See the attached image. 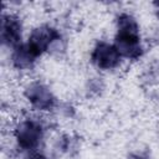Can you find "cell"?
I'll return each mask as SVG.
<instances>
[{
    "label": "cell",
    "mask_w": 159,
    "mask_h": 159,
    "mask_svg": "<svg viewBox=\"0 0 159 159\" xmlns=\"http://www.w3.org/2000/svg\"><path fill=\"white\" fill-rule=\"evenodd\" d=\"M114 46L117 47L120 56L132 60H135L142 55L138 25L135 20L128 14H122L118 17V34Z\"/></svg>",
    "instance_id": "cell-1"
},
{
    "label": "cell",
    "mask_w": 159,
    "mask_h": 159,
    "mask_svg": "<svg viewBox=\"0 0 159 159\" xmlns=\"http://www.w3.org/2000/svg\"><path fill=\"white\" fill-rule=\"evenodd\" d=\"M58 39H60V34L57 32L56 29L43 25V26L35 29L31 32L26 46L30 50V52L34 55V57L36 58L42 52H45L53 41L58 40Z\"/></svg>",
    "instance_id": "cell-2"
},
{
    "label": "cell",
    "mask_w": 159,
    "mask_h": 159,
    "mask_svg": "<svg viewBox=\"0 0 159 159\" xmlns=\"http://www.w3.org/2000/svg\"><path fill=\"white\" fill-rule=\"evenodd\" d=\"M15 134L19 145L25 150H30L36 148L40 143L42 137V129L34 120H24L17 125Z\"/></svg>",
    "instance_id": "cell-3"
},
{
    "label": "cell",
    "mask_w": 159,
    "mask_h": 159,
    "mask_svg": "<svg viewBox=\"0 0 159 159\" xmlns=\"http://www.w3.org/2000/svg\"><path fill=\"white\" fill-rule=\"evenodd\" d=\"M93 63L103 70L114 68L120 61V53L118 52L114 45H109L107 42H99L94 47L92 52Z\"/></svg>",
    "instance_id": "cell-4"
},
{
    "label": "cell",
    "mask_w": 159,
    "mask_h": 159,
    "mask_svg": "<svg viewBox=\"0 0 159 159\" xmlns=\"http://www.w3.org/2000/svg\"><path fill=\"white\" fill-rule=\"evenodd\" d=\"M27 99L31 102V104L41 111H48L55 104V98L50 89L41 84V83H32L27 87L25 92Z\"/></svg>",
    "instance_id": "cell-5"
},
{
    "label": "cell",
    "mask_w": 159,
    "mask_h": 159,
    "mask_svg": "<svg viewBox=\"0 0 159 159\" xmlns=\"http://www.w3.org/2000/svg\"><path fill=\"white\" fill-rule=\"evenodd\" d=\"M1 40L7 46L17 47L21 40V22L14 15H4L1 19Z\"/></svg>",
    "instance_id": "cell-6"
},
{
    "label": "cell",
    "mask_w": 159,
    "mask_h": 159,
    "mask_svg": "<svg viewBox=\"0 0 159 159\" xmlns=\"http://www.w3.org/2000/svg\"><path fill=\"white\" fill-rule=\"evenodd\" d=\"M36 58L30 52L26 45H19L15 47V51L12 53V62L17 68H27L30 67Z\"/></svg>",
    "instance_id": "cell-7"
},
{
    "label": "cell",
    "mask_w": 159,
    "mask_h": 159,
    "mask_svg": "<svg viewBox=\"0 0 159 159\" xmlns=\"http://www.w3.org/2000/svg\"><path fill=\"white\" fill-rule=\"evenodd\" d=\"M27 159H47L46 157H43L42 154H40V153H32L31 155H29L27 157Z\"/></svg>",
    "instance_id": "cell-8"
},
{
    "label": "cell",
    "mask_w": 159,
    "mask_h": 159,
    "mask_svg": "<svg viewBox=\"0 0 159 159\" xmlns=\"http://www.w3.org/2000/svg\"><path fill=\"white\" fill-rule=\"evenodd\" d=\"M128 159H145V158L142 157V155H138V154H133V155H130Z\"/></svg>",
    "instance_id": "cell-9"
}]
</instances>
